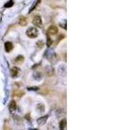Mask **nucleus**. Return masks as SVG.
Listing matches in <instances>:
<instances>
[{"mask_svg":"<svg viewBox=\"0 0 139 130\" xmlns=\"http://www.w3.org/2000/svg\"><path fill=\"white\" fill-rule=\"evenodd\" d=\"M51 44H52V40L48 37V38H47V46L50 47V46H51Z\"/></svg>","mask_w":139,"mask_h":130,"instance_id":"obj_19","label":"nucleus"},{"mask_svg":"<svg viewBox=\"0 0 139 130\" xmlns=\"http://www.w3.org/2000/svg\"><path fill=\"white\" fill-rule=\"evenodd\" d=\"M66 124H67L66 119H63L59 123V129L60 130H64L65 127H66Z\"/></svg>","mask_w":139,"mask_h":130,"instance_id":"obj_11","label":"nucleus"},{"mask_svg":"<svg viewBox=\"0 0 139 130\" xmlns=\"http://www.w3.org/2000/svg\"><path fill=\"white\" fill-rule=\"evenodd\" d=\"M58 73H59L60 76H64L66 75V67L64 65L59 66V68H58Z\"/></svg>","mask_w":139,"mask_h":130,"instance_id":"obj_8","label":"nucleus"},{"mask_svg":"<svg viewBox=\"0 0 139 130\" xmlns=\"http://www.w3.org/2000/svg\"><path fill=\"white\" fill-rule=\"evenodd\" d=\"M33 77H34L36 80H40L41 77H42V74L40 72H36L33 74Z\"/></svg>","mask_w":139,"mask_h":130,"instance_id":"obj_16","label":"nucleus"},{"mask_svg":"<svg viewBox=\"0 0 139 130\" xmlns=\"http://www.w3.org/2000/svg\"><path fill=\"white\" fill-rule=\"evenodd\" d=\"M16 108H17V104L15 102V101H12L9 104V110L10 112H14L16 110Z\"/></svg>","mask_w":139,"mask_h":130,"instance_id":"obj_10","label":"nucleus"},{"mask_svg":"<svg viewBox=\"0 0 139 130\" xmlns=\"http://www.w3.org/2000/svg\"><path fill=\"white\" fill-rule=\"evenodd\" d=\"M5 49L7 52H11L13 49V44L11 42H6L5 43Z\"/></svg>","mask_w":139,"mask_h":130,"instance_id":"obj_9","label":"nucleus"},{"mask_svg":"<svg viewBox=\"0 0 139 130\" xmlns=\"http://www.w3.org/2000/svg\"><path fill=\"white\" fill-rule=\"evenodd\" d=\"M38 89V88H37V87H36V88H28V90H37Z\"/></svg>","mask_w":139,"mask_h":130,"instance_id":"obj_21","label":"nucleus"},{"mask_svg":"<svg viewBox=\"0 0 139 130\" xmlns=\"http://www.w3.org/2000/svg\"><path fill=\"white\" fill-rule=\"evenodd\" d=\"M13 4H14V2H13V1H9V2H7V3L5 5V8H10V7H12L13 5Z\"/></svg>","mask_w":139,"mask_h":130,"instance_id":"obj_18","label":"nucleus"},{"mask_svg":"<svg viewBox=\"0 0 139 130\" xmlns=\"http://www.w3.org/2000/svg\"><path fill=\"white\" fill-rule=\"evenodd\" d=\"M39 2H40V1H36V2H34V3L32 4V5H31V8H30V11H29L30 12H31V11H32L33 10H34V9L36 8V6H37V4H38Z\"/></svg>","mask_w":139,"mask_h":130,"instance_id":"obj_17","label":"nucleus"},{"mask_svg":"<svg viewBox=\"0 0 139 130\" xmlns=\"http://www.w3.org/2000/svg\"><path fill=\"white\" fill-rule=\"evenodd\" d=\"M37 45L38 48H43V47H44V43H43L42 41H38V42L37 43Z\"/></svg>","mask_w":139,"mask_h":130,"instance_id":"obj_20","label":"nucleus"},{"mask_svg":"<svg viewBox=\"0 0 139 130\" xmlns=\"http://www.w3.org/2000/svg\"><path fill=\"white\" fill-rule=\"evenodd\" d=\"M24 61V58L23 56H17V58L15 59V62H16L18 64H21V63H23Z\"/></svg>","mask_w":139,"mask_h":130,"instance_id":"obj_13","label":"nucleus"},{"mask_svg":"<svg viewBox=\"0 0 139 130\" xmlns=\"http://www.w3.org/2000/svg\"><path fill=\"white\" fill-rule=\"evenodd\" d=\"M48 118H49V115H44V116H42V117H40V118H38L37 119V124L38 125H40V126H42V125H44V124L46 123V121H47V120H48Z\"/></svg>","mask_w":139,"mask_h":130,"instance_id":"obj_4","label":"nucleus"},{"mask_svg":"<svg viewBox=\"0 0 139 130\" xmlns=\"http://www.w3.org/2000/svg\"><path fill=\"white\" fill-rule=\"evenodd\" d=\"M33 24H35V26L38 28H41L43 25V23H42V19H41L40 16H35L34 18H33Z\"/></svg>","mask_w":139,"mask_h":130,"instance_id":"obj_3","label":"nucleus"},{"mask_svg":"<svg viewBox=\"0 0 139 130\" xmlns=\"http://www.w3.org/2000/svg\"><path fill=\"white\" fill-rule=\"evenodd\" d=\"M49 60H50V62H51L52 63H57V55H56L55 53H53V51H50V56H49Z\"/></svg>","mask_w":139,"mask_h":130,"instance_id":"obj_7","label":"nucleus"},{"mask_svg":"<svg viewBox=\"0 0 139 130\" xmlns=\"http://www.w3.org/2000/svg\"><path fill=\"white\" fill-rule=\"evenodd\" d=\"M44 73H45L47 76H52L54 75V73H55V69H54V68L52 66H46L44 68Z\"/></svg>","mask_w":139,"mask_h":130,"instance_id":"obj_2","label":"nucleus"},{"mask_svg":"<svg viewBox=\"0 0 139 130\" xmlns=\"http://www.w3.org/2000/svg\"><path fill=\"white\" fill-rule=\"evenodd\" d=\"M48 129L49 130H57V124L55 123L54 120H52L50 124H49V127H48Z\"/></svg>","mask_w":139,"mask_h":130,"instance_id":"obj_12","label":"nucleus"},{"mask_svg":"<svg viewBox=\"0 0 139 130\" xmlns=\"http://www.w3.org/2000/svg\"><path fill=\"white\" fill-rule=\"evenodd\" d=\"M37 109L39 113H44V105L42 104V103H39V104L37 105Z\"/></svg>","mask_w":139,"mask_h":130,"instance_id":"obj_14","label":"nucleus"},{"mask_svg":"<svg viewBox=\"0 0 139 130\" xmlns=\"http://www.w3.org/2000/svg\"><path fill=\"white\" fill-rule=\"evenodd\" d=\"M57 32H58V29L57 26H55V25L50 26L48 29V33L50 34V35H56V34H57Z\"/></svg>","mask_w":139,"mask_h":130,"instance_id":"obj_5","label":"nucleus"},{"mask_svg":"<svg viewBox=\"0 0 139 130\" xmlns=\"http://www.w3.org/2000/svg\"><path fill=\"white\" fill-rule=\"evenodd\" d=\"M26 35H27L29 37H31V38H35V37H37V35H38V31H37V28L31 27L27 30V31H26Z\"/></svg>","mask_w":139,"mask_h":130,"instance_id":"obj_1","label":"nucleus"},{"mask_svg":"<svg viewBox=\"0 0 139 130\" xmlns=\"http://www.w3.org/2000/svg\"><path fill=\"white\" fill-rule=\"evenodd\" d=\"M19 24H20V25H22V26L26 25V24H27V20H26V18H24V17H21V18H20Z\"/></svg>","mask_w":139,"mask_h":130,"instance_id":"obj_15","label":"nucleus"},{"mask_svg":"<svg viewBox=\"0 0 139 130\" xmlns=\"http://www.w3.org/2000/svg\"><path fill=\"white\" fill-rule=\"evenodd\" d=\"M20 72V69L17 67H13L12 69H11V76L12 77H17L18 76Z\"/></svg>","mask_w":139,"mask_h":130,"instance_id":"obj_6","label":"nucleus"}]
</instances>
